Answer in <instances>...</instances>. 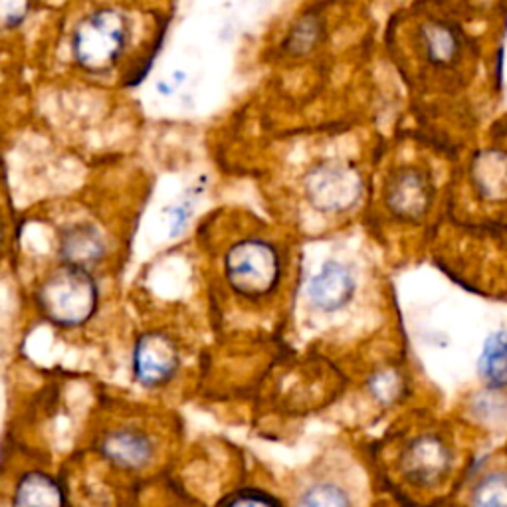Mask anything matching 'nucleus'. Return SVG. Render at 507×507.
I'll return each mask as SVG.
<instances>
[{
	"label": "nucleus",
	"mask_w": 507,
	"mask_h": 507,
	"mask_svg": "<svg viewBox=\"0 0 507 507\" xmlns=\"http://www.w3.org/2000/svg\"><path fill=\"white\" fill-rule=\"evenodd\" d=\"M478 374L490 391H507V329H498L485 337L478 357Z\"/></svg>",
	"instance_id": "obj_13"
},
{
	"label": "nucleus",
	"mask_w": 507,
	"mask_h": 507,
	"mask_svg": "<svg viewBox=\"0 0 507 507\" xmlns=\"http://www.w3.org/2000/svg\"><path fill=\"white\" fill-rule=\"evenodd\" d=\"M355 278L351 270L341 262L329 260L308 283V298L311 306L333 313L343 309L353 300Z\"/></svg>",
	"instance_id": "obj_9"
},
{
	"label": "nucleus",
	"mask_w": 507,
	"mask_h": 507,
	"mask_svg": "<svg viewBox=\"0 0 507 507\" xmlns=\"http://www.w3.org/2000/svg\"><path fill=\"white\" fill-rule=\"evenodd\" d=\"M432 182L424 171L417 167L399 169L387 185V207L401 220L417 222L432 205Z\"/></svg>",
	"instance_id": "obj_7"
},
{
	"label": "nucleus",
	"mask_w": 507,
	"mask_h": 507,
	"mask_svg": "<svg viewBox=\"0 0 507 507\" xmlns=\"http://www.w3.org/2000/svg\"><path fill=\"white\" fill-rule=\"evenodd\" d=\"M419 52L430 68L452 69L462 62L466 38L450 20L426 18L419 28Z\"/></svg>",
	"instance_id": "obj_8"
},
{
	"label": "nucleus",
	"mask_w": 507,
	"mask_h": 507,
	"mask_svg": "<svg viewBox=\"0 0 507 507\" xmlns=\"http://www.w3.org/2000/svg\"><path fill=\"white\" fill-rule=\"evenodd\" d=\"M306 197L311 207L323 215H339L357 205L363 195L361 175L353 167L345 163L326 161L313 167L306 182Z\"/></svg>",
	"instance_id": "obj_4"
},
{
	"label": "nucleus",
	"mask_w": 507,
	"mask_h": 507,
	"mask_svg": "<svg viewBox=\"0 0 507 507\" xmlns=\"http://www.w3.org/2000/svg\"><path fill=\"white\" fill-rule=\"evenodd\" d=\"M323 32H326V23H323V16L319 13L303 14L291 26L286 42H283V50L291 56L309 54L316 44H319Z\"/></svg>",
	"instance_id": "obj_15"
},
{
	"label": "nucleus",
	"mask_w": 507,
	"mask_h": 507,
	"mask_svg": "<svg viewBox=\"0 0 507 507\" xmlns=\"http://www.w3.org/2000/svg\"><path fill=\"white\" fill-rule=\"evenodd\" d=\"M296 507H353V503L347 490L339 484L318 482L301 492Z\"/></svg>",
	"instance_id": "obj_17"
},
{
	"label": "nucleus",
	"mask_w": 507,
	"mask_h": 507,
	"mask_svg": "<svg viewBox=\"0 0 507 507\" xmlns=\"http://www.w3.org/2000/svg\"><path fill=\"white\" fill-rule=\"evenodd\" d=\"M0 6H3L5 26L13 28V26H18L26 18V13L30 8V0H3Z\"/></svg>",
	"instance_id": "obj_18"
},
{
	"label": "nucleus",
	"mask_w": 507,
	"mask_h": 507,
	"mask_svg": "<svg viewBox=\"0 0 507 507\" xmlns=\"http://www.w3.org/2000/svg\"><path fill=\"white\" fill-rule=\"evenodd\" d=\"M129 40V18L117 8H99L78 24L72 36V54L86 72L104 74L125 54Z\"/></svg>",
	"instance_id": "obj_2"
},
{
	"label": "nucleus",
	"mask_w": 507,
	"mask_h": 507,
	"mask_svg": "<svg viewBox=\"0 0 507 507\" xmlns=\"http://www.w3.org/2000/svg\"><path fill=\"white\" fill-rule=\"evenodd\" d=\"M60 256L64 263L89 268L106 256V240L91 225H76L62 232Z\"/></svg>",
	"instance_id": "obj_12"
},
{
	"label": "nucleus",
	"mask_w": 507,
	"mask_h": 507,
	"mask_svg": "<svg viewBox=\"0 0 507 507\" xmlns=\"http://www.w3.org/2000/svg\"><path fill=\"white\" fill-rule=\"evenodd\" d=\"M225 278L230 290L240 298H266L281 280V256L278 248L262 238L236 242L225 256Z\"/></svg>",
	"instance_id": "obj_3"
},
{
	"label": "nucleus",
	"mask_w": 507,
	"mask_h": 507,
	"mask_svg": "<svg viewBox=\"0 0 507 507\" xmlns=\"http://www.w3.org/2000/svg\"><path fill=\"white\" fill-rule=\"evenodd\" d=\"M13 507H62V492L50 475L28 472L16 484Z\"/></svg>",
	"instance_id": "obj_14"
},
{
	"label": "nucleus",
	"mask_w": 507,
	"mask_h": 507,
	"mask_svg": "<svg viewBox=\"0 0 507 507\" xmlns=\"http://www.w3.org/2000/svg\"><path fill=\"white\" fill-rule=\"evenodd\" d=\"M155 442L137 429H117L101 442V456L119 470H143L155 458Z\"/></svg>",
	"instance_id": "obj_10"
},
{
	"label": "nucleus",
	"mask_w": 507,
	"mask_h": 507,
	"mask_svg": "<svg viewBox=\"0 0 507 507\" xmlns=\"http://www.w3.org/2000/svg\"><path fill=\"white\" fill-rule=\"evenodd\" d=\"M225 507H276L266 495L260 493H240L238 498L228 500Z\"/></svg>",
	"instance_id": "obj_19"
},
{
	"label": "nucleus",
	"mask_w": 507,
	"mask_h": 507,
	"mask_svg": "<svg viewBox=\"0 0 507 507\" xmlns=\"http://www.w3.org/2000/svg\"><path fill=\"white\" fill-rule=\"evenodd\" d=\"M190 217V208L187 205H179L171 210V235H179V232L187 226V220Z\"/></svg>",
	"instance_id": "obj_20"
},
{
	"label": "nucleus",
	"mask_w": 507,
	"mask_h": 507,
	"mask_svg": "<svg viewBox=\"0 0 507 507\" xmlns=\"http://www.w3.org/2000/svg\"><path fill=\"white\" fill-rule=\"evenodd\" d=\"M470 180L480 200L488 205L507 202V151L484 149L472 159Z\"/></svg>",
	"instance_id": "obj_11"
},
{
	"label": "nucleus",
	"mask_w": 507,
	"mask_h": 507,
	"mask_svg": "<svg viewBox=\"0 0 507 507\" xmlns=\"http://www.w3.org/2000/svg\"><path fill=\"white\" fill-rule=\"evenodd\" d=\"M180 364L175 341L163 333H145L135 345L134 373L143 387H161L169 383Z\"/></svg>",
	"instance_id": "obj_6"
},
{
	"label": "nucleus",
	"mask_w": 507,
	"mask_h": 507,
	"mask_svg": "<svg viewBox=\"0 0 507 507\" xmlns=\"http://www.w3.org/2000/svg\"><path fill=\"white\" fill-rule=\"evenodd\" d=\"M470 507H507V472L484 474L470 493Z\"/></svg>",
	"instance_id": "obj_16"
},
{
	"label": "nucleus",
	"mask_w": 507,
	"mask_h": 507,
	"mask_svg": "<svg viewBox=\"0 0 507 507\" xmlns=\"http://www.w3.org/2000/svg\"><path fill=\"white\" fill-rule=\"evenodd\" d=\"M38 306L54 326L78 327L94 316L97 286L88 268L62 263L40 286Z\"/></svg>",
	"instance_id": "obj_1"
},
{
	"label": "nucleus",
	"mask_w": 507,
	"mask_h": 507,
	"mask_svg": "<svg viewBox=\"0 0 507 507\" xmlns=\"http://www.w3.org/2000/svg\"><path fill=\"white\" fill-rule=\"evenodd\" d=\"M454 466L450 444L438 434H420L412 438L402 454V472L410 484L438 485Z\"/></svg>",
	"instance_id": "obj_5"
}]
</instances>
